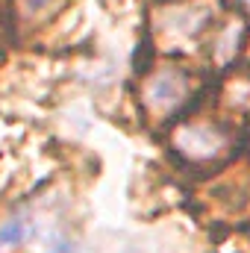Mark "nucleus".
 <instances>
[{"mask_svg": "<svg viewBox=\"0 0 250 253\" xmlns=\"http://www.w3.org/2000/svg\"><path fill=\"white\" fill-rule=\"evenodd\" d=\"M36 3H42V0H36Z\"/></svg>", "mask_w": 250, "mask_h": 253, "instance_id": "f03ea898", "label": "nucleus"}, {"mask_svg": "<svg viewBox=\"0 0 250 253\" xmlns=\"http://www.w3.org/2000/svg\"><path fill=\"white\" fill-rule=\"evenodd\" d=\"M24 236H27L24 221H12V224H6V227L0 230V245H15V242H21Z\"/></svg>", "mask_w": 250, "mask_h": 253, "instance_id": "f257e3e1", "label": "nucleus"}]
</instances>
